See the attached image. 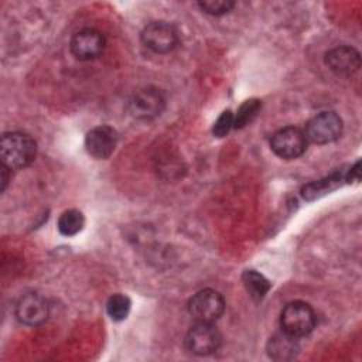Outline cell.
Wrapping results in <instances>:
<instances>
[{"instance_id":"obj_1","label":"cell","mask_w":362,"mask_h":362,"mask_svg":"<svg viewBox=\"0 0 362 362\" xmlns=\"http://www.w3.org/2000/svg\"><path fill=\"white\" fill-rule=\"evenodd\" d=\"M0 153L3 165L10 170H20L30 165L37 153L34 139L23 132H10L1 136Z\"/></svg>"},{"instance_id":"obj_2","label":"cell","mask_w":362,"mask_h":362,"mask_svg":"<svg viewBox=\"0 0 362 362\" xmlns=\"http://www.w3.org/2000/svg\"><path fill=\"white\" fill-rule=\"evenodd\" d=\"M315 321L314 310L304 301L288 303L280 314L281 331L297 339L308 335L314 329Z\"/></svg>"},{"instance_id":"obj_3","label":"cell","mask_w":362,"mask_h":362,"mask_svg":"<svg viewBox=\"0 0 362 362\" xmlns=\"http://www.w3.org/2000/svg\"><path fill=\"white\" fill-rule=\"evenodd\" d=\"M225 311L223 297L212 290L204 288L188 301V313L198 322H215Z\"/></svg>"},{"instance_id":"obj_4","label":"cell","mask_w":362,"mask_h":362,"mask_svg":"<svg viewBox=\"0 0 362 362\" xmlns=\"http://www.w3.org/2000/svg\"><path fill=\"white\" fill-rule=\"evenodd\" d=\"M342 120L334 112H322L314 116L305 126L307 140L315 144H328L342 134Z\"/></svg>"},{"instance_id":"obj_5","label":"cell","mask_w":362,"mask_h":362,"mask_svg":"<svg viewBox=\"0 0 362 362\" xmlns=\"http://www.w3.org/2000/svg\"><path fill=\"white\" fill-rule=\"evenodd\" d=\"M305 133L294 126H287L277 130L270 139V147L276 156L284 160L300 157L307 148Z\"/></svg>"},{"instance_id":"obj_6","label":"cell","mask_w":362,"mask_h":362,"mask_svg":"<svg viewBox=\"0 0 362 362\" xmlns=\"http://www.w3.org/2000/svg\"><path fill=\"white\" fill-rule=\"evenodd\" d=\"M222 342L221 332L216 329L214 322H198L189 328L185 337V346L195 355H211Z\"/></svg>"},{"instance_id":"obj_7","label":"cell","mask_w":362,"mask_h":362,"mask_svg":"<svg viewBox=\"0 0 362 362\" xmlns=\"http://www.w3.org/2000/svg\"><path fill=\"white\" fill-rule=\"evenodd\" d=\"M164 106L165 99L158 89L144 88L130 98L127 110L137 120H151L161 115Z\"/></svg>"},{"instance_id":"obj_8","label":"cell","mask_w":362,"mask_h":362,"mask_svg":"<svg viewBox=\"0 0 362 362\" xmlns=\"http://www.w3.org/2000/svg\"><path fill=\"white\" fill-rule=\"evenodd\" d=\"M143 44L157 54H167L178 45L177 28L165 21H151L141 31Z\"/></svg>"},{"instance_id":"obj_9","label":"cell","mask_w":362,"mask_h":362,"mask_svg":"<svg viewBox=\"0 0 362 362\" xmlns=\"http://www.w3.org/2000/svg\"><path fill=\"white\" fill-rule=\"evenodd\" d=\"M49 315V305L47 300L38 293L24 294L16 305L17 320L28 327H37L47 321Z\"/></svg>"},{"instance_id":"obj_10","label":"cell","mask_w":362,"mask_h":362,"mask_svg":"<svg viewBox=\"0 0 362 362\" xmlns=\"http://www.w3.org/2000/svg\"><path fill=\"white\" fill-rule=\"evenodd\" d=\"M106 45V40L102 33L93 28H83L74 34L71 40V52L81 61H89L98 58Z\"/></svg>"},{"instance_id":"obj_11","label":"cell","mask_w":362,"mask_h":362,"mask_svg":"<svg viewBox=\"0 0 362 362\" xmlns=\"http://www.w3.org/2000/svg\"><path fill=\"white\" fill-rule=\"evenodd\" d=\"M117 144V132L110 126H98L88 132L85 137L86 151L98 158L105 160L110 157Z\"/></svg>"},{"instance_id":"obj_12","label":"cell","mask_w":362,"mask_h":362,"mask_svg":"<svg viewBox=\"0 0 362 362\" xmlns=\"http://www.w3.org/2000/svg\"><path fill=\"white\" fill-rule=\"evenodd\" d=\"M325 64L337 75L351 76L361 66V55L354 47L341 45L325 54Z\"/></svg>"},{"instance_id":"obj_13","label":"cell","mask_w":362,"mask_h":362,"mask_svg":"<svg viewBox=\"0 0 362 362\" xmlns=\"http://www.w3.org/2000/svg\"><path fill=\"white\" fill-rule=\"evenodd\" d=\"M346 170H337L328 177L310 182L301 188V197L307 201L317 199L325 194H329L331 191L337 189L338 187L342 185V182H346Z\"/></svg>"},{"instance_id":"obj_14","label":"cell","mask_w":362,"mask_h":362,"mask_svg":"<svg viewBox=\"0 0 362 362\" xmlns=\"http://www.w3.org/2000/svg\"><path fill=\"white\" fill-rule=\"evenodd\" d=\"M300 346L297 338L286 334L284 331L274 334L267 342V354L276 361H288L296 358Z\"/></svg>"},{"instance_id":"obj_15","label":"cell","mask_w":362,"mask_h":362,"mask_svg":"<svg viewBox=\"0 0 362 362\" xmlns=\"http://www.w3.org/2000/svg\"><path fill=\"white\" fill-rule=\"evenodd\" d=\"M242 281L249 296L256 301L262 300L270 290L269 280L256 270H246L242 276Z\"/></svg>"},{"instance_id":"obj_16","label":"cell","mask_w":362,"mask_h":362,"mask_svg":"<svg viewBox=\"0 0 362 362\" xmlns=\"http://www.w3.org/2000/svg\"><path fill=\"white\" fill-rule=\"evenodd\" d=\"M85 225L83 214L78 209H66L58 218V230L64 236H74L82 230Z\"/></svg>"},{"instance_id":"obj_17","label":"cell","mask_w":362,"mask_h":362,"mask_svg":"<svg viewBox=\"0 0 362 362\" xmlns=\"http://www.w3.org/2000/svg\"><path fill=\"white\" fill-rule=\"evenodd\" d=\"M130 307H132L130 298L120 293L110 296L106 303V311L113 321L124 320L129 315Z\"/></svg>"},{"instance_id":"obj_18","label":"cell","mask_w":362,"mask_h":362,"mask_svg":"<svg viewBox=\"0 0 362 362\" xmlns=\"http://www.w3.org/2000/svg\"><path fill=\"white\" fill-rule=\"evenodd\" d=\"M260 107H262V102L259 99L245 100L240 105V107L238 109L236 115L233 116V127L242 129L246 124H249L256 117V115L259 113Z\"/></svg>"},{"instance_id":"obj_19","label":"cell","mask_w":362,"mask_h":362,"mask_svg":"<svg viewBox=\"0 0 362 362\" xmlns=\"http://www.w3.org/2000/svg\"><path fill=\"white\" fill-rule=\"evenodd\" d=\"M198 4L205 13L212 16H222L225 13H229L235 6V3L230 0H204Z\"/></svg>"},{"instance_id":"obj_20","label":"cell","mask_w":362,"mask_h":362,"mask_svg":"<svg viewBox=\"0 0 362 362\" xmlns=\"http://www.w3.org/2000/svg\"><path fill=\"white\" fill-rule=\"evenodd\" d=\"M232 127H233V113L230 110H225L221 113V116L214 123L212 134L215 137H223L229 133V130Z\"/></svg>"},{"instance_id":"obj_21","label":"cell","mask_w":362,"mask_h":362,"mask_svg":"<svg viewBox=\"0 0 362 362\" xmlns=\"http://www.w3.org/2000/svg\"><path fill=\"white\" fill-rule=\"evenodd\" d=\"M359 167H361V163L356 161L352 167H349V170H346V175H345L346 177V182H352V181L358 182L359 181V178H361Z\"/></svg>"},{"instance_id":"obj_22","label":"cell","mask_w":362,"mask_h":362,"mask_svg":"<svg viewBox=\"0 0 362 362\" xmlns=\"http://www.w3.org/2000/svg\"><path fill=\"white\" fill-rule=\"evenodd\" d=\"M7 171H10V168H8V167H6V165H1V191H4V189H6L7 182H8Z\"/></svg>"}]
</instances>
